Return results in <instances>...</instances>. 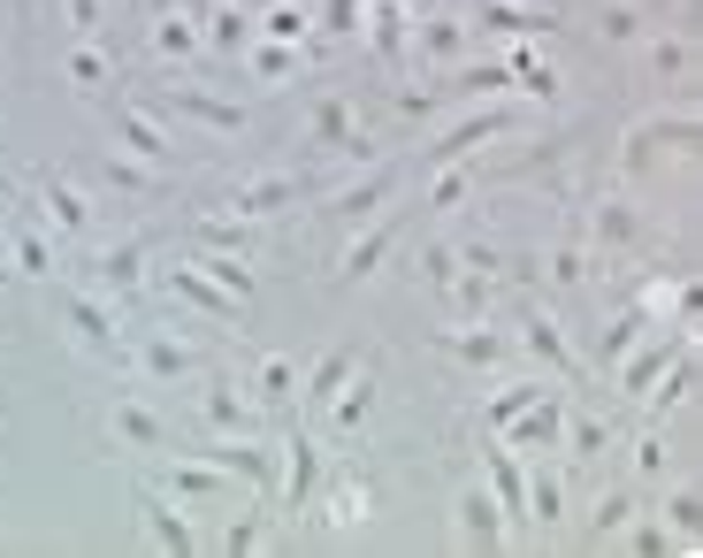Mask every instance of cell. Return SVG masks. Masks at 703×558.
Listing matches in <instances>:
<instances>
[{
  "mask_svg": "<svg viewBox=\"0 0 703 558\" xmlns=\"http://www.w3.org/2000/svg\"><path fill=\"white\" fill-rule=\"evenodd\" d=\"M115 436H123V444H161L154 405H131V398H123V405H115Z\"/></svg>",
  "mask_w": 703,
  "mask_h": 558,
  "instance_id": "obj_31",
  "label": "cell"
},
{
  "mask_svg": "<svg viewBox=\"0 0 703 558\" xmlns=\"http://www.w3.org/2000/svg\"><path fill=\"white\" fill-rule=\"evenodd\" d=\"M558 451H573V459H596V451H612V428H604L596 413H566V421H558Z\"/></svg>",
  "mask_w": 703,
  "mask_h": 558,
  "instance_id": "obj_14",
  "label": "cell"
},
{
  "mask_svg": "<svg viewBox=\"0 0 703 558\" xmlns=\"http://www.w3.org/2000/svg\"><path fill=\"white\" fill-rule=\"evenodd\" d=\"M505 131H513V108H475V115L444 123V138H436L428 154H436V161H475L482 138H505Z\"/></svg>",
  "mask_w": 703,
  "mask_h": 558,
  "instance_id": "obj_2",
  "label": "cell"
},
{
  "mask_svg": "<svg viewBox=\"0 0 703 558\" xmlns=\"http://www.w3.org/2000/svg\"><path fill=\"white\" fill-rule=\"evenodd\" d=\"M421 54H428V62H459V54H467V23H451V15L421 23Z\"/></svg>",
  "mask_w": 703,
  "mask_h": 558,
  "instance_id": "obj_24",
  "label": "cell"
},
{
  "mask_svg": "<svg viewBox=\"0 0 703 558\" xmlns=\"http://www.w3.org/2000/svg\"><path fill=\"white\" fill-rule=\"evenodd\" d=\"M635 551H681V544H673V528H658V521L635 513Z\"/></svg>",
  "mask_w": 703,
  "mask_h": 558,
  "instance_id": "obj_49",
  "label": "cell"
},
{
  "mask_svg": "<svg viewBox=\"0 0 703 558\" xmlns=\"http://www.w3.org/2000/svg\"><path fill=\"white\" fill-rule=\"evenodd\" d=\"M635 46H650V69H658V77H666V85H689V69H696V46H689V38H681V31H658V38H650V31H643V38H635Z\"/></svg>",
  "mask_w": 703,
  "mask_h": 558,
  "instance_id": "obj_9",
  "label": "cell"
},
{
  "mask_svg": "<svg viewBox=\"0 0 703 558\" xmlns=\"http://www.w3.org/2000/svg\"><path fill=\"white\" fill-rule=\"evenodd\" d=\"M8 260H15L23 276H54V253H46V237H38V230H15V245H8Z\"/></svg>",
  "mask_w": 703,
  "mask_h": 558,
  "instance_id": "obj_35",
  "label": "cell"
},
{
  "mask_svg": "<svg viewBox=\"0 0 703 558\" xmlns=\"http://www.w3.org/2000/svg\"><path fill=\"white\" fill-rule=\"evenodd\" d=\"M550 283H589V245H558L550 253Z\"/></svg>",
  "mask_w": 703,
  "mask_h": 558,
  "instance_id": "obj_46",
  "label": "cell"
},
{
  "mask_svg": "<svg viewBox=\"0 0 703 558\" xmlns=\"http://www.w3.org/2000/svg\"><path fill=\"white\" fill-rule=\"evenodd\" d=\"M69 85H77V92H100V85H108V54H100V46H77V54H69Z\"/></svg>",
  "mask_w": 703,
  "mask_h": 558,
  "instance_id": "obj_38",
  "label": "cell"
},
{
  "mask_svg": "<svg viewBox=\"0 0 703 558\" xmlns=\"http://www.w3.org/2000/svg\"><path fill=\"white\" fill-rule=\"evenodd\" d=\"M314 138H322V146H337L345 161H367V146H375V138L352 123V100H322V108H314Z\"/></svg>",
  "mask_w": 703,
  "mask_h": 558,
  "instance_id": "obj_6",
  "label": "cell"
},
{
  "mask_svg": "<svg viewBox=\"0 0 703 558\" xmlns=\"http://www.w3.org/2000/svg\"><path fill=\"white\" fill-rule=\"evenodd\" d=\"M138 368L146 375H199V360H191V353H183V345H176V337H146V353H138Z\"/></svg>",
  "mask_w": 703,
  "mask_h": 558,
  "instance_id": "obj_23",
  "label": "cell"
},
{
  "mask_svg": "<svg viewBox=\"0 0 703 558\" xmlns=\"http://www.w3.org/2000/svg\"><path fill=\"white\" fill-rule=\"evenodd\" d=\"M467 191H475V169H467V161H444V177H436V191H428V207H436V214H451V207H467Z\"/></svg>",
  "mask_w": 703,
  "mask_h": 558,
  "instance_id": "obj_29",
  "label": "cell"
},
{
  "mask_svg": "<svg viewBox=\"0 0 703 558\" xmlns=\"http://www.w3.org/2000/svg\"><path fill=\"white\" fill-rule=\"evenodd\" d=\"M521 345H527V360H535L543 375H573V345L558 337V322H550V314H527V322H521Z\"/></svg>",
  "mask_w": 703,
  "mask_h": 558,
  "instance_id": "obj_8",
  "label": "cell"
},
{
  "mask_svg": "<svg viewBox=\"0 0 703 558\" xmlns=\"http://www.w3.org/2000/svg\"><path fill=\"white\" fill-rule=\"evenodd\" d=\"M291 191H306V185H291V177H268V185H245L237 199H230V214H237V222H260V214H268V207H283Z\"/></svg>",
  "mask_w": 703,
  "mask_h": 558,
  "instance_id": "obj_19",
  "label": "cell"
},
{
  "mask_svg": "<svg viewBox=\"0 0 703 558\" xmlns=\"http://www.w3.org/2000/svg\"><path fill=\"white\" fill-rule=\"evenodd\" d=\"M666 528H673V544H681V551H696V536H703L696 490H673V498H666Z\"/></svg>",
  "mask_w": 703,
  "mask_h": 558,
  "instance_id": "obj_22",
  "label": "cell"
},
{
  "mask_svg": "<svg viewBox=\"0 0 703 558\" xmlns=\"http://www.w3.org/2000/svg\"><path fill=\"white\" fill-rule=\"evenodd\" d=\"M214 46H222V54H230V46H245V15H237V8H230V15H214Z\"/></svg>",
  "mask_w": 703,
  "mask_h": 558,
  "instance_id": "obj_50",
  "label": "cell"
},
{
  "mask_svg": "<svg viewBox=\"0 0 703 558\" xmlns=\"http://www.w3.org/2000/svg\"><path fill=\"white\" fill-rule=\"evenodd\" d=\"M154 46H161V54H169V62H191V54H199V31H191V23H183V15H169V23H161V31H154Z\"/></svg>",
  "mask_w": 703,
  "mask_h": 558,
  "instance_id": "obj_41",
  "label": "cell"
},
{
  "mask_svg": "<svg viewBox=\"0 0 703 558\" xmlns=\"http://www.w3.org/2000/svg\"><path fill=\"white\" fill-rule=\"evenodd\" d=\"M643 330H650V314H643V306H627V314H620V322L604 330V360H620V353H627V345H635Z\"/></svg>",
  "mask_w": 703,
  "mask_h": 558,
  "instance_id": "obj_43",
  "label": "cell"
},
{
  "mask_svg": "<svg viewBox=\"0 0 703 558\" xmlns=\"http://www.w3.org/2000/svg\"><path fill=\"white\" fill-rule=\"evenodd\" d=\"M359 15H367L375 54H398L405 46V0H359Z\"/></svg>",
  "mask_w": 703,
  "mask_h": 558,
  "instance_id": "obj_15",
  "label": "cell"
},
{
  "mask_svg": "<svg viewBox=\"0 0 703 558\" xmlns=\"http://www.w3.org/2000/svg\"><path fill=\"white\" fill-rule=\"evenodd\" d=\"M306 31H314V23H306V8H291V0H276V8H268V38L306 46Z\"/></svg>",
  "mask_w": 703,
  "mask_h": 558,
  "instance_id": "obj_36",
  "label": "cell"
},
{
  "mask_svg": "<svg viewBox=\"0 0 703 558\" xmlns=\"http://www.w3.org/2000/svg\"><path fill=\"white\" fill-rule=\"evenodd\" d=\"M291 69H299V46H283V38L253 46V77H291Z\"/></svg>",
  "mask_w": 703,
  "mask_h": 558,
  "instance_id": "obj_37",
  "label": "cell"
},
{
  "mask_svg": "<svg viewBox=\"0 0 703 558\" xmlns=\"http://www.w3.org/2000/svg\"><path fill=\"white\" fill-rule=\"evenodd\" d=\"M390 191H398V169H382V161H375V169H367V177H359V185L337 199V214H345V222H367V214H375Z\"/></svg>",
  "mask_w": 703,
  "mask_h": 558,
  "instance_id": "obj_11",
  "label": "cell"
},
{
  "mask_svg": "<svg viewBox=\"0 0 703 558\" xmlns=\"http://www.w3.org/2000/svg\"><path fill=\"white\" fill-rule=\"evenodd\" d=\"M635 467L658 482V475H666V444H658V436H643V444H635Z\"/></svg>",
  "mask_w": 703,
  "mask_h": 558,
  "instance_id": "obj_51",
  "label": "cell"
},
{
  "mask_svg": "<svg viewBox=\"0 0 703 558\" xmlns=\"http://www.w3.org/2000/svg\"><path fill=\"white\" fill-rule=\"evenodd\" d=\"M673 138H696V115H658V123H635V131H627V169H650Z\"/></svg>",
  "mask_w": 703,
  "mask_h": 558,
  "instance_id": "obj_4",
  "label": "cell"
},
{
  "mask_svg": "<svg viewBox=\"0 0 703 558\" xmlns=\"http://www.w3.org/2000/svg\"><path fill=\"white\" fill-rule=\"evenodd\" d=\"M444 353L467 360V368H498V360L513 353V337H505V330H482V322H459V330H444Z\"/></svg>",
  "mask_w": 703,
  "mask_h": 558,
  "instance_id": "obj_5",
  "label": "cell"
},
{
  "mask_svg": "<svg viewBox=\"0 0 703 558\" xmlns=\"http://www.w3.org/2000/svg\"><path fill=\"white\" fill-rule=\"evenodd\" d=\"M558 421H566V405H558V390H543L527 413L505 421V436H513V451H558Z\"/></svg>",
  "mask_w": 703,
  "mask_h": 558,
  "instance_id": "obj_3",
  "label": "cell"
},
{
  "mask_svg": "<svg viewBox=\"0 0 703 558\" xmlns=\"http://www.w3.org/2000/svg\"><path fill=\"white\" fill-rule=\"evenodd\" d=\"M314 482H322V451L299 436V444H291V505H306V498H314Z\"/></svg>",
  "mask_w": 703,
  "mask_h": 558,
  "instance_id": "obj_32",
  "label": "cell"
},
{
  "mask_svg": "<svg viewBox=\"0 0 703 558\" xmlns=\"http://www.w3.org/2000/svg\"><path fill=\"white\" fill-rule=\"evenodd\" d=\"M207 421H214V436H245V428H253L245 398H237V390H222V382L207 390Z\"/></svg>",
  "mask_w": 703,
  "mask_h": 558,
  "instance_id": "obj_26",
  "label": "cell"
},
{
  "mask_svg": "<svg viewBox=\"0 0 703 558\" xmlns=\"http://www.w3.org/2000/svg\"><path fill=\"white\" fill-rule=\"evenodd\" d=\"M138 260H146V245H138V237H123V245L100 260V276H108V283H138Z\"/></svg>",
  "mask_w": 703,
  "mask_h": 558,
  "instance_id": "obj_42",
  "label": "cell"
},
{
  "mask_svg": "<svg viewBox=\"0 0 703 558\" xmlns=\"http://www.w3.org/2000/svg\"><path fill=\"white\" fill-rule=\"evenodd\" d=\"M398 115H405V123H428V115H436V92H405Z\"/></svg>",
  "mask_w": 703,
  "mask_h": 558,
  "instance_id": "obj_52",
  "label": "cell"
},
{
  "mask_svg": "<svg viewBox=\"0 0 703 558\" xmlns=\"http://www.w3.org/2000/svg\"><path fill=\"white\" fill-rule=\"evenodd\" d=\"M62 322H69L85 345H100V353L115 345V322H108V306H92V299H62Z\"/></svg>",
  "mask_w": 703,
  "mask_h": 558,
  "instance_id": "obj_18",
  "label": "cell"
},
{
  "mask_svg": "<svg viewBox=\"0 0 703 558\" xmlns=\"http://www.w3.org/2000/svg\"><path fill=\"white\" fill-rule=\"evenodd\" d=\"M459 513H467V544H475V551H498V544H505V513H498L490 490H467Z\"/></svg>",
  "mask_w": 703,
  "mask_h": 558,
  "instance_id": "obj_10",
  "label": "cell"
},
{
  "mask_svg": "<svg viewBox=\"0 0 703 558\" xmlns=\"http://www.w3.org/2000/svg\"><path fill=\"white\" fill-rule=\"evenodd\" d=\"M673 353H681V337H658V345H643L635 360H620V390H627V398H635V390H650V382L666 375V360H673Z\"/></svg>",
  "mask_w": 703,
  "mask_h": 558,
  "instance_id": "obj_13",
  "label": "cell"
},
{
  "mask_svg": "<svg viewBox=\"0 0 703 558\" xmlns=\"http://www.w3.org/2000/svg\"><path fill=\"white\" fill-rule=\"evenodd\" d=\"M505 85H513V69H505V62H482V69H467L451 92H467V100H490V92H505Z\"/></svg>",
  "mask_w": 703,
  "mask_h": 558,
  "instance_id": "obj_39",
  "label": "cell"
},
{
  "mask_svg": "<svg viewBox=\"0 0 703 558\" xmlns=\"http://www.w3.org/2000/svg\"><path fill=\"white\" fill-rule=\"evenodd\" d=\"M596 245H604V253H627V245H635V207L604 199V207H596Z\"/></svg>",
  "mask_w": 703,
  "mask_h": 558,
  "instance_id": "obj_25",
  "label": "cell"
},
{
  "mask_svg": "<svg viewBox=\"0 0 703 558\" xmlns=\"http://www.w3.org/2000/svg\"><path fill=\"white\" fill-rule=\"evenodd\" d=\"M115 138H123V154H146V161H161V154H169L161 123H146V115H123V123H115Z\"/></svg>",
  "mask_w": 703,
  "mask_h": 558,
  "instance_id": "obj_27",
  "label": "cell"
},
{
  "mask_svg": "<svg viewBox=\"0 0 703 558\" xmlns=\"http://www.w3.org/2000/svg\"><path fill=\"white\" fill-rule=\"evenodd\" d=\"M146 528H154V544H161V551H199V536L183 528V513H176L169 498H146Z\"/></svg>",
  "mask_w": 703,
  "mask_h": 558,
  "instance_id": "obj_16",
  "label": "cell"
},
{
  "mask_svg": "<svg viewBox=\"0 0 703 558\" xmlns=\"http://www.w3.org/2000/svg\"><path fill=\"white\" fill-rule=\"evenodd\" d=\"M345 382H352V353H330L322 368L306 375V398H314V405H330V398H337Z\"/></svg>",
  "mask_w": 703,
  "mask_h": 558,
  "instance_id": "obj_33",
  "label": "cell"
},
{
  "mask_svg": "<svg viewBox=\"0 0 703 558\" xmlns=\"http://www.w3.org/2000/svg\"><path fill=\"white\" fill-rule=\"evenodd\" d=\"M46 207H54L62 230H92V199L69 185V177H46Z\"/></svg>",
  "mask_w": 703,
  "mask_h": 558,
  "instance_id": "obj_20",
  "label": "cell"
},
{
  "mask_svg": "<svg viewBox=\"0 0 703 558\" xmlns=\"http://www.w3.org/2000/svg\"><path fill=\"white\" fill-rule=\"evenodd\" d=\"M635 513H643V505H635V490H612V498L596 505V536H612V528H627Z\"/></svg>",
  "mask_w": 703,
  "mask_h": 558,
  "instance_id": "obj_47",
  "label": "cell"
},
{
  "mask_svg": "<svg viewBox=\"0 0 703 558\" xmlns=\"http://www.w3.org/2000/svg\"><path fill=\"white\" fill-rule=\"evenodd\" d=\"M596 31H604V38H612V46H635V38H643V31H650V23H643V15H635V8H627V0H612V8H604V15H596Z\"/></svg>",
  "mask_w": 703,
  "mask_h": 558,
  "instance_id": "obj_34",
  "label": "cell"
},
{
  "mask_svg": "<svg viewBox=\"0 0 703 558\" xmlns=\"http://www.w3.org/2000/svg\"><path fill=\"white\" fill-rule=\"evenodd\" d=\"M390 245H398V230H390V222H367V230L352 237V253H345V268H337V276H345V283H359V276H375V260H382Z\"/></svg>",
  "mask_w": 703,
  "mask_h": 558,
  "instance_id": "obj_12",
  "label": "cell"
},
{
  "mask_svg": "<svg viewBox=\"0 0 703 558\" xmlns=\"http://www.w3.org/2000/svg\"><path fill=\"white\" fill-rule=\"evenodd\" d=\"M359 23V0H330V31H352Z\"/></svg>",
  "mask_w": 703,
  "mask_h": 558,
  "instance_id": "obj_54",
  "label": "cell"
},
{
  "mask_svg": "<svg viewBox=\"0 0 703 558\" xmlns=\"http://www.w3.org/2000/svg\"><path fill=\"white\" fill-rule=\"evenodd\" d=\"M207 283L230 291V299H253V268H245L237 253H214V260H207Z\"/></svg>",
  "mask_w": 703,
  "mask_h": 558,
  "instance_id": "obj_30",
  "label": "cell"
},
{
  "mask_svg": "<svg viewBox=\"0 0 703 558\" xmlns=\"http://www.w3.org/2000/svg\"><path fill=\"white\" fill-rule=\"evenodd\" d=\"M176 108H191V115H199V123H214V131H245V108H237V100H214V92L176 85Z\"/></svg>",
  "mask_w": 703,
  "mask_h": 558,
  "instance_id": "obj_17",
  "label": "cell"
},
{
  "mask_svg": "<svg viewBox=\"0 0 703 558\" xmlns=\"http://www.w3.org/2000/svg\"><path fill=\"white\" fill-rule=\"evenodd\" d=\"M0 199H8V185H0Z\"/></svg>",
  "mask_w": 703,
  "mask_h": 558,
  "instance_id": "obj_55",
  "label": "cell"
},
{
  "mask_svg": "<svg viewBox=\"0 0 703 558\" xmlns=\"http://www.w3.org/2000/svg\"><path fill=\"white\" fill-rule=\"evenodd\" d=\"M482 475H490L482 490L498 498V513H505V521H527V467H521V451H513L505 436L482 444Z\"/></svg>",
  "mask_w": 703,
  "mask_h": 558,
  "instance_id": "obj_1",
  "label": "cell"
},
{
  "mask_svg": "<svg viewBox=\"0 0 703 558\" xmlns=\"http://www.w3.org/2000/svg\"><path fill=\"white\" fill-rule=\"evenodd\" d=\"M543 390H550V382H527V375H521V382H505V390H498V398L482 405V421H490V428L505 436V421H513V413H527V405H535Z\"/></svg>",
  "mask_w": 703,
  "mask_h": 558,
  "instance_id": "obj_21",
  "label": "cell"
},
{
  "mask_svg": "<svg viewBox=\"0 0 703 558\" xmlns=\"http://www.w3.org/2000/svg\"><path fill=\"white\" fill-rule=\"evenodd\" d=\"M367 405H375V375H352L345 398H337V421H345V428H352V421H367Z\"/></svg>",
  "mask_w": 703,
  "mask_h": 558,
  "instance_id": "obj_45",
  "label": "cell"
},
{
  "mask_svg": "<svg viewBox=\"0 0 703 558\" xmlns=\"http://www.w3.org/2000/svg\"><path fill=\"white\" fill-rule=\"evenodd\" d=\"M69 23L92 38V31H100V0H69Z\"/></svg>",
  "mask_w": 703,
  "mask_h": 558,
  "instance_id": "obj_53",
  "label": "cell"
},
{
  "mask_svg": "<svg viewBox=\"0 0 703 558\" xmlns=\"http://www.w3.org/2000/svg\"><path fill=\"white\" fill-rule=\"evenodd\" d=\"M475 23H482V31H498V38H543V31H550V15H543V8H527V0H482V8H475Z\"/></svg>",
  "mask_w": 703,
  "mask_h": 558,
  "instance_id": "obj_7",
  "label": "cell"
},
{
  "mask_svg": "<svg viewBox=\"0 0 703 558\" xmlns=\"http://www.w3.org/2000/svg\"><path fill=\"white\" fill-rule=\"evenodd\" d=\"M161 482H169L176 498H214L222 490V467L207 459V467H161Z\"/></svg>",
  "mask_w": 703,
  "mask_h": 558,
  "instance_id": "obj_28",
  "label": "cell"
},
{
  "mask_svg": "<svg viewBox=\"0 0 703 558\" xmlns=\"http://www.w3.org/2000/svg\"><path fill=\"white\" fill-rule=\"evenodd\" d=\"M291 390H299V368H291V360H260V390H253L260 405H276V398H291Z\"/></svg>",
  "mask_w": 703,
  "mask_h": 558,
  "instance_id": "obj_40",
  "label": "cell"
},
{
  "mask_svg": "<svg viewBox=\"0 0 703 558\" xmlns=\"http://www.w3.org/2000/svg\"><path fill=\"white\" fill-rule=\"evenodd\" d=\"M176 291H183L191 306H207V314H230V306L214 299V283H207V276H191V268H176Z\"/></svg>",
  "mask_w": 703,
  "mask_h": 558,
  "instance_id": "obj_48",
  "label": "cell"
},
{
  "mask_svg": "<svg viewBox=\"0 0 703 558\" xmlns=\"http://www.w3.org/2000/svg\"><path fill=\"white\" fill-rule=\"evenodd\" d=\"M558 513H566V490H558L550 475H535V482H527V521H558Z\"/></svg>",
  "mask_w": 703,
  "mask_h": 558,
  "instance_id": "obj_44",
  "label": "cell"
}]
</instances>
